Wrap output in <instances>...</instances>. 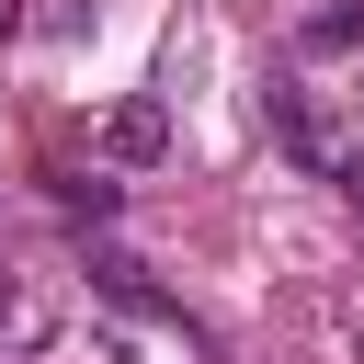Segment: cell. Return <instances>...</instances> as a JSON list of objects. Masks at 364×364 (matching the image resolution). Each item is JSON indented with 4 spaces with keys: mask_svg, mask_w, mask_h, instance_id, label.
Wrapping results in <instances>:
<instances>
[{
    "mask_svg": "<svg viewBox=\"0 0 364 364\" xmlns=\"http://www.w3.org/2000/svg\"><path fill=\"white\" fill-rule=\"evenodd\" d=\"M102 159L114 171H159L171 159V102H114L102 114Z\"/></svg>",
    "mask_w": 364,
    "mask_h": 364,
    "instance_id": "1",
    "label": "cell"
},
{
    "mask_svg": "<svg viewBox=\"0 0 364 364\" xmlns=\"http://www.w3.org/2000/svg\"><path fill=\"white\" fill-rule=\"evenodd\" d=\"M262 125H273L307 171H330V136H318V114H307V91H296V80H273V91H262Z\"/></svg>",
    "mask_w": 364,
    "mask_h": 364,
    "instance_id": "2",
    "label": "cell"
},
{
    "mask_svg": "<svg viewBox=\"0 0 364 364\" xmlns=\"http://www.w3.org/2000/svg\"><path fill=\"white\" fill-rule=\"evenodd\" d=\"M91 284H102L114 307H136V318H182V307H171V296H159V284L125 262V250H91Z\"/></svg>",
    "mask_w": 364,
    "mask_h": 364,
    "instance_id": "3",
    "label": "cell"
},
{
    "mask_svg": "<svg viewBox=\"0 0 364 364\" xmlns=\"http://www.w3.org/2000/svg\"><path fill=\"white\" fill-rule=\"evenodd\" d=\"M353 46H364V0H318L296 23V57H353Z\"/></svg>",
    "mask_w": 364,
    "mask_h": 364,
    "instance_id": "4",
    "label": "cell"
},
{
    "mask_svg": "<svg viewBox=\"0 0 364 364\" xmlns=\"http://www.w3.org/2000/svg\"><path fill=\"white\" fill-rule=\"evenodd\" d=\"M34 341H46V296L0 273V353H34Z\"/></svg>",
    "mask_w": 364,
    "mask_h": 364,
    "instance_id": "5",
    "label": "cell"
},
{
    "mask_svg": "<svg viewBox=\"0 0 364 364\" xmlns=\"http://www.w3.org/2000/svg\"><path fill=\"white\" fill-rule=\"evenodd\" d=\"M57 205H68V216H114V205H125V182H91V171H57Z\"/></svg>",
    "mask_w": 364,
    "mask_h": 364,
    "instance_id": "6",
    "label": "cell"
},
{
    "mask_svg": "<svg viewBox=\"0 0 364 364\" xmlns=\"http://www.w3.org/2000/svg\"><path fill=\"white\" fill-rule=\"evenodd\" d=\"M341 193H353V216H364V148H353V159H341Z\"/></svg>",
    "mask_w": 364,
    "mask_h": 364,
    "instance_id": "7",
    "label": "cell"
},
{
    "mask_svg": "<svg viewBox=\"0 0 364 364\" xmlns=\"http://www.w3.org/2000/svg\"><path fill=\"white\" fill-rule=\"evenodd\" d=\"M11 34H23V0H0V46H11Z\"/></svg>",
    "mask_w": 364,
    "mask_h": 364,
    "instance_id": "8",
    "label": "cell"
},
{
    "mask_svg": "<svg viewBox=\"0 0 364 364\" xmlns=\"http://www.w3.org/2000/svg\"><path fill=\"white\" fill-rule=\"evenodd\" d=\"M353 364H364V330H353Z\"/></svg>",
    "mask_w": 364,
    "mask_h": 364,
    "instance_id": "9",
    "label": "cell"
}]
</instances>
